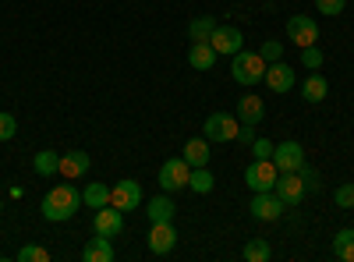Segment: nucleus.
I'll list each match as a JSON object with an SVG mask.
<instances>
[{
    "mask_svg": "<svg viewBox=\"0 0 354 262\" xmlns=\"http://www.w3.org/2000/svg\"><path fill=\"white\" fill-rule=\"evenodd\" d=\"M270 255H273V248H270V241H262V238H255V241H248L241 248V259L245 262H266Z\"/></svg>",
    "mask_w": 354,
    "mask_h": 262,
    "instance_id": "27",
    "label": "nucleus"
},
{
    "mask_svg": "<svg viewBox=\"0 0 354 262\" xmlns=\"http://www.w3.org/2000/svg\"><path fill=\"white\" fill-rule=\"evenodd\" d=\"M326 93H330V82L322 78L319 71H312V75L301 82V100H305V103H322V100H326Z\"/></svg>",
    "mask_w": 354,
    "mask_h": 262,
    "instance_id": "20",
    "label": "nucleus"
},
{
    "mask_svg": "<svg viewBox=\"0 0 354 262\" xmlns=\"http://www.w3.org/2000/svg\"><path fill=\"white\" fill-rule=\"evenodd\" d=\"M82 259H85V262H113V259H117L113 238H103V234L88 238V245L82 248Z\"/></svg>",
    "mask_w": 354,
    "mask_h": 262,
    "instance_id": "16",
    "label": "nucleus"
},
{
    "mask_svg": "<svg viewBox=\"0 0 354 262\" xmlns=\"http://www.w3.org/2000/svg\"><path fill=\"white\" fill-rule=\"evenodd\" d=\"M252 156L255 160H273V142L270 138H255L252 142Z\"/></svg>",
    "mask_w": 354,
    "mask_h": 262,
    "instance_id": "34",
    "label": "nucleus"
},
{
    "mask_svg": "<svg viewBox=\"0 0 354 262\" xmlns=\"http://www.w3.org/2000/svg\"><path fill=\"white\" fill-rule=\"evenodd\" d=\"M0 213H4V206H0Z\"/></svg>",
    "mask_w": 354,
    "mask_h": 262,
    "instance_id": "37",
    "label": "nucleus"
},
{
    "mask_svg": "<svg viewBox=\"0 0 354 262\" xmlns=\"http://www.w3.org/2000/svg\"><path fill=\"white\" fill-rule=\"evenodd\" d=\"M344 4H347V0H315V8H319L322 15H330V18H333V15H340V11H344Z\"/></svg>",
    "mask_w": 354,
    "mask_h": 262,
    "instance_id": "35",
    "label": "nucleus"
},
{
    "mask_svg": "<svg viewBox=\"0 0 354 262\" xmlns=\"http://www.w3.org/2000/svg\"><path fill=\"white\" fill-rule=\"evenodd\" d=\"M93 170V160H88V153H82V149H71V153H64L61 156V178L64 181H78V178H85V174Z\"/></svg>",
    "mask_w": 354,
    "mask_h": 262,
    "instance_id": "15",
    "label": "nucleus"
},
{
    "mask_svg": "<svg viewBox=\"0 0 354 262\" xmlns=\"http://www.w3.org/2000/svg\"><path fill=\"white\" fill-rule=\"evenodd\" d=\"M234 113H238V121H241V124H262V118H266V103H262V96H241L238 106H234Z\"/></svg>",
    "mask_w": 354,
    "mask_h": 262,
    "instance_id": "17",
    "label": "nucleus"
},
{
    "mask_svg": "<svg viewBox=\"0 0 354 262\" xmlns=\"http://www.w3.org/2000/svg\"><path fill=\"white\" fill-rule=\"evenodd\" d=\"M82 206H88V209L110 206V188H106L103 181H88V185L82 188Z\"/></svg>",
    "mask_w": 354,
    "mask_h": 262,
    "instance_id": "21",
    "label": "nucleus"
},
{
    "mask_svg": "<svg viewBox=\"0 0 354 262\" xmlns=\"http://www.w3.org/2000/svg\"><path fill=\"white\" fill-rule=\"evenodd\" d=\"M259 57H262L266 64L283 61V43H280V39H266V43H262V50H259Z\"/></svg>",
    "mask_w": 354,
    "mask_h": 262,
    "instance_id": "29",
    "label": "nucleus"
},
{
    "mask_svg": "<svg viewBox=\"0 0 354 262\" xmlns=\"http://www.w3.org/2000/svg\"><path fill=\"white\" fill-rule=\"evenodd\" d=\"M238 113H209L205 118V138L209 142H238Z\"/></svg>",
    "mask_w": 354,
    "mask_h": 262,
    "instance_id": "4",
    "label": "nucleus"
},
{
    "mask_svg": "<svg viewBox=\"0 0 354 262\" xmlns=\"http://www.w3.org/2000/svg\"><path fill=\"white\" fill-rule=\"evenodd\" d=\"M333 202H337L340 209H354V185H340L333 191Z\"/></svg>",
    "mask_w": 354,
    "mask_h": 262,
    "instance_id": "32",
    "label": "nucleus"
},
{
    "mask_svg": "<svg viewBox=\"0 0 354 262\" xmlns=\"http://www.w3.org/2000/svg\"><path fill=\"white\" fill-rule=\"evenodd\" d=\"M110 206H117L121 213L138 209V206H142V185H138V181H117V185L110 188Z\"/></svg>",
    "mask_w": 354,
    "mask_h": 262,
    "instance_id": "11",
    "label": "nucleus"
},
{
    "mask_svg": "<svg viewBox=\"0 0 354 262\" xmlns=\"http://www.w3.org/2000/svg\"><path fill=\"white\" fill-rule=\"evenodd\" d=\"M39 209H43V220L64 223V220H71V216L82 209V191H78L75 185H53V188L43 195Z\"/></svg>",
    "mask_w": 354,
    "mask_h": 262,
    "instance_id": "1",
    "label": "nucleus"
},
{
    "mask_svg": "<svg viewBox=\"0 0 354 262\" xmlns=\"http://www.w3.org/2000/svg\"><path fill=\"white\" fill-rule=\"evenodd\" d=\"M174 245H177V227H174V220L149 223V252H153V255H167Z\"/></svg>",
    "mask_w": 354,
    "mask_h": 262,
    "instance_id": "13",
    "label": "nucleus"
},
{
    "mask_svg": "<svg viewBox=\"0 0 354 262\" xmlns=\"http://www.w3.org/2000/svg\"><path fill=\"white\" fill-rule=\"evenodd\" d=\"M252 216L255 220H262V223H273V220H280L283 216V202H280V195L277 191H255V198H252Z\"/></svg>",
    "mask_w": 354,
    "mask_h": 262,
    "instance_id": "8",
    "label": "nucleus"
},
{
    "mask_svg": "<svg viewBox=\"0 0 354 262\" xmlns=\"http://www.w3.org/2000/svg\"><path fill=\"white\" fill-rule=\"evenodd\" d=\"M216 185V178L209 174V167H192V178H188V188L198 191V195H209Z\"/></svg>",
    "mask_w": 354,
    "mask_h": 262,
    "instance_id": "26",
    "label": "nucleus"
},
{
    "mask_svg": "<svg viewBox=\"0 0 354 262\" xmlns=\"http://www.w3.org/2000/svg\"><path fill=\"white\" fill-rule=\"evenodd\" d=\"M333 255L340 262H354V227H344L340 234L333 238Z\"/></svg>",
    "mask_w": 354,
    "mask_h": 262,
    "instance_id": "25",
    "label": "nucleus"
},
{
    "mask_svg": "<svg viewBox=\"0 0 354 262\" xmlns=\"http://www.w3.org/2000/svg\"><path fill=\"white\" fill-rule=\"evenodd\" d=\"M53 255L43 248V245H25L21 252H18V262H50Z\"/></svg>",
    "mask_w": 354,
    "mask_h": 262,
    "instance_id": "28",
    "label": "nucleus"
},
{
    "mask_svg": "<svg viewBox=\"0 0 354 262\" xmlns=\"http://www.w3.org/2000/svg\"><path fill=\"white\" fill-rule=\"evenodd\" d=\"M188 178H192V167H188L185 156H174V160H167V163L160 167V188H163L167 195L188 188Z\"/></svg>",
    "mask_w": 354,
    "mask_h": 262,
    "instance_id": "3",
    "label": "nucleus"
},
{
    "mask_svg": "<svg viewBox=\"0 0 354 262\" xmlns=\"http://www.w3.org/2000/svg\"><path fill=\"white\" fill-rule=\"evenodd\" d=\"M322 61H326V57H322L319 43H312V46H301V64H305V68L319 71V68H322Z\"/></svg>",
    "mask_w": 354,
    "mask_h": 262,
    "instance_id": "30",
    "label": "nucleus"
},
{
    "mask_svg": "<svg viewBox=\"0 0 354 262\" xmlns=\"http://www.w3.org/2000/svg\"><path fill=\"white\" fill-rule=\"evenodd\" d=\"M149 223H163V220H174V213H177V206H174V198L163 191V195H156V198H149Z\"/></svg>",
    "mask_w": 354,
    "mask_h": 262,
    "instance_id": "22",
    "label": "nucleus"
},
{
    "mask_svg": "<svg viewBox=\"0 0 354 262\" xmlns=\"http://www.w3.org/2000/svg\"><path fill=\"white\" fill-rule=\"evenodd\" d=\"M287 36H290L294 46H312V43H319V25H315L308 15H290Z\"/></svg>",
    "mask_w": 354,
    "mask_h": 262,
    "instance_id": "10",
    "label": "nucleus"
},
{
    "mask_svg": "<svg viewBox=\"0 0 354 262\" xmlns=\"http://www.w3.org/2000/svg\"><path fill=\"white\" fill-rule=\"evenodd\" d=\"M262 82H266V89L270 93H290L294 89V82H298V75H294V68L290 64H283V61H273V64H266V75H262Z\"/></svg>",
    "mask_w": 354,
    "mask_h": 262,
    "instance_id": "9",
    "label": "nucleus"
},
{
    "mask_svg": "<svg viewBox=\"0 0 354 262\" xmlns=\"http://www.w3.org/2000/svg\"><path fill=\"white\" fill-rule=\"evenodd\" d=\"M273 191L280 195V202L290 209V206H298V202L308 195V188H305V181L298 178V170H280L277 174V185H273Z\"/></svg>",
    "mask_w": 354,
    "mask_h": 262,
    "instance_id": "5",
    "label": "nucleus"
},
{
    "mask_svg": "<svg viewBox=\"0 0 354 262\" xmlns=\"http://www.w3.org/2000/svg\"><path fill=\"white\" fill-rule=\"evenodd\" d=\"M209 46L220 57H234L238 50H245V36H241V28H234V25H216L213 36H209Z\"/></svg>",
    "mask_w": 354,
    "mask_h": 262,
    "instance_id": "7",
    "label": "nucleus"
},
{
    "mask_svg": "<svg viewBox=\"0 0 354 262\" xmlns=\"http://www.w3.org/2000/svg\"><path fill=\"white\" fill-rule=\"evenodd\" d=\"M238 142H241V145H252V142H255V124H241V128H238Z\"/></svg>",
    "mask_w": 354,
    "mask_h": 262,
    "instance_id": "36",
    "label": "nucleus"
},
{
    "mask_svg": "<svg viewBox=\"0 0 354 262\" xmlns=\"http://www.w3.org/2000/svg\"><path fill=\"white\" fill-rule=\"evenodd\" d=\"M220 21L213 18V15H202V18H192V25H188V39L192 43H205L213 36V28H216Z\"/></svg>",
    "mask_w": 354,
    "mask_h": 262,
    "instance_id": "23",
    "label": "nucleus"
},
{
    "mask_svg": "<svg viewBox=\"0 0 354 262\" xmlns=\"http://www.w3.org/2000/svg\"><path fill=\"white\" fill-rule=\"evenodd\" d=\"M277 163L273 160H252V167L245 170V185L252 188V191H273V185H277Z\"/></svg>",
    "mask_w": 354,
    "mask_h": 262,
    "instance_id": "6",
    "label": "nucleus"
},
{
    "mask_svg": "<svg viewBox=\"0 0 354 262\" xmlns=\"http://www.w3.org/2000/svg\"><path fill=\"white\" fill-rule=\"evenodd\" d=\"M93 230H96V234H103V238H121V230H124V213L117 209V206H103V209H96V216H93Z\"/></svg>",
    "mask_w": 354,
    "mask_h": 262,
    "instance_id": "12",
    "label": "nucleus"
},
{
    "mask_svg": "<svg viewBox=\"0 0 354 262\" xmlns=\"http://www.w3.org/2000/svg\"><path fill=\"white\" fill-rule=\"evenodd\" d=\"M15 135H18V121L11 113H0V142H11Z\"/></svg>",
    "mask_w": 354,
    "mask_h": 262,
    "instance_id": "33",
    "label": "nucleus"
},
{
    "mask_svg": "<svg viewBox=\"0 0 354 262\" xmlns=\"http://www.w3.org/2000/svg\"><path fill=\"white\" fill-rule=\"evenodd\" d=\"M216 50L209 46V39H205V43H192V50H188V64L195 68V71H209L213 64H216Z\"/></svg>",
    "mask_w": 354,
    "mask_h": 262,
    "instance_id": "19",
    "label": "nucleus"
},
{
    "mask_svg": "<svg viewBox=\"0 0 354 262\" xmlns=\"http://www.w3.org/2000/svg\"><path fill=\"white\" fill-rule=\"evenodd\" d=\"M32 167H36V174H39V178H53V174L61 170V153H53V149H43V153H36Z\"/></svg>",
    "mask_w": 354,
    "mask_h": 262,
    "instance_id": "24",
    "label": "nucleus"
},
{
    "mask_svg": "<svg viewBox=\"0 0 354 262\" xmlns=\"http://www.w3.org/2000/svg\"><path fill=\"white\" fill-rule=\"evenodd\" d=\"M230 75H234V82H238V85H255L266 75V61H262L259 53H252V50H238V53L230 57Z\"/></svg>",
    "mask_w": 354,
    "mask_h": 262,
    "instance_id": "2",
    "label": "nucleus"
},
{
    "mask_svg": "<svg viewBox=\"0 0 354 262\" xmlns=\"http://www.w3.org/2000/svg\"><path fill=\"white\" fill-rule=\"evenodd\" d=\"M298 178L305 181V188H308V191H319V188H322L319 170H315V167H308V163H301V167H298Z\"/></svg>",
    "mask_w": 354,
    "mask_h": 262,
    "instance_id": "31",
    "label": "nucleus"
},
{
    "mask_svg": "<svg viewBox=\"0 0 354 262\" xmlns=\"http://www.w3.org/2000/svg\"><path fill=\"white\" fill-rule=\"evenodd\" d=\"M181 156L188 160V167H209V156H213L209 153V138H205V135L202 138H188Z\"/></svg>",
    "mask_w": 354,
    "mask_h": 262,
    "instance_id": "18",
    "label": "nucleus"
},
{
    "mask_svg": "<svg viewBox=\"0 0 354 262\" xmlns=\"http://www.w3.org/2000/svg\"><path fill=\"white\" fill-rule=\"evenodd\" d=\"M273 163H277V170H298V167L305 163V149H301V142L287 138V142L273 145Z\"/></svg>",
    "mask_w": 354,
    "mask_h": 262,
    "instance_id": "14",
    "label": "nucleus"
}]
</instances>
